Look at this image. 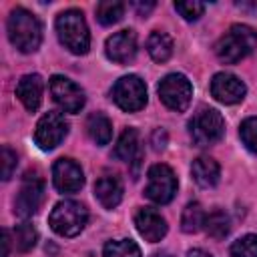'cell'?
Masks as SVG:
<instances>
[{
	"instance_id": "d6a6232c",
	"label": "cell",
	"mask_w": 257,
	"mask_h": 257,
	"mask_svg": "<svg viewBox=\"0 0 257 257\" xmlns=\"http://www.w3.org/2000/svg\"><path fill=\"white\" fill-rule=\"evenodd\" d=\"M187 257H213V255L207 253V251H203V249H191V251L187 253Z\"/></svg>"
},
{
	"instance_id": "e0dca14e",
	"label": "cell",
	"mask_w": 257,
	"mask_h": 257,
	"mask_svg": "<svg viewBox=\"0 0 257 257\" xmlns=\"http://www.w3.org/2000/svg\"><path fill=\"white\" fill-rule=\"evenodd\" d=\"M94 197L104 209H114L122 199V183L114 175H104L94 183Z\"/></svg>"
},
{
	"instance_id": "f1b7e54d",
	"label": "cell",
	"mask_w": 257,
	"mask_h": 257,
	"mask_svg": "<svg viewBox=\"0 0 257 257\" xmlns=\"http://www.w3.org/2000/svg\"><path fill=\"white\" fill-rule=\"evenodd\" d=\"M175 10L185 18V20H197L205 12V4L189 0V2H175Z\"/></svg>"
},
{
	"instance_id": "cb8c5ba5",
	"label": "cell",
	"mask_w": 257,
	"mask_h": 257,
	"mask_svg": "<svg viewBox=\"0 0 257 257\" xmlns=\"http://www.w3.org/2000/svg\"><path fill=\"white\" fill-rule=\"evenodd\" d=\"M124 14V4L118 0H104L96 4V20L102 26L116 24Z\"/></svg>"
},
{
	"instance_id": "277c9868",
	"label": "cell",
	"mask_w": 257,
	"mask_h": 257,
	"mask_svg": "<svg viewBox=\"0 0 257 257\" xmlns=\"http://www.w3.org/2000/svg\"><path fill=\"white\" fill-rule=\"evenodd\" d=\"M86 221H88V213H86L84 205H80L78 201H70V199H64V201L56 203L50 217H48V223H50L52 231L60 237L78 235L84 229Z\"/></svg>"
},
{
	"instance_id": "9c48e42d",
	"label": "cell",
	"mask_w": 257,
	"mask_h": 257,
	"mask_svg": "<svg viewBox=\"0 0 257 257\" xmlns=\"http://www.w3.org/2000/svg\"><path fill=\"white\" fill-rule=\"evenodd\" d=\"M42 199H44V181L42 177L34 171V173H26L24 175V181L20 185V191L16 195V201H14V213L18 217H32L40 205H42Z\"/></svg>"
},
{
	"instance_id": "5bb4252c",
	"label": "cell",
	"mask_w": 257,
	"mask_h": 257,
	"mask_svg": "<svg viewBox=\"0 0 257 257\" xmlns=\"http://www.w3.org/2000/svg\"><path fill=\"white\" fill-rule=\"evenodd\" d=\"M135 225H137V231L141 233V237L149 243H157L167 235L165 217L151 207L139 209V213L135 215Z\"/></svg>"
},
{
	"instance_id": "6da1fadb",
	"label": "cell",
	"mask_w": 257,
	"mask_h": 257,
	"mask_svg": "<svg viewBox=\"0 0 257 257\" xmlns=\"http://www.w3.org/2000/svg\"><path fill=\"white\" fill-rule=\"evenodd\" d=\"M8 38L20 52H34L42 42L38 18L26 8H14L8 16Z\"/></svg>"
},
{
	"instance_id": "ac0fdd59",
	"label": "cell",
	"mask_w": 257,
	"mask_h": 257,
	"mask_svg": "<svg viewBox=\"0 0 257 257\" xmlns=\"http://www.w3.org/2000/svg\"><path fill=\"white\" fill-rule=\"evenodd\" d=\"M191 175H193V181L199 187L209 189V187H215L219 183L221 169H219V163L215 159H211V157H199L191 165Z\"/></svg>"
},
{
	"instance_id": "ffe728a7",
	"label": "cell",
	"mask_w": 257,
	"mask_h": 257,
	"mask_svg": "<svg viewBox=\"0 0 257 257\" xmlns=\"http://www.w3.org/2000/svg\"><path fill=\"white\" fill-rule=\"evenodd\" d=\"M147 50L155 62H167L173 54V38L167 32L155 30L147 40Z\"/></svg>"
},
{
	"instance_id": "7a4b0ae2",
	"label": "cell",
	"mask_w": 257,
	"mask_h": 257,
	"mask_svg": "<svg viewBox=\"0 0 257 257\" xmlns=\"http://www.w3.org/2000/svg\"><path fill=\"white\" fill-rule=\"evenodd\" d=\"M257 48V32L247 24H233L217 42L215 52L219 60L235 64Z\"/></svg>"
},
{
	"instance_id": "8fae6325",
	"label": "cell",
	"mask_w": 257,
	"mask_h": 257,
	"mask_svg": "<svg viewBox=\"0 0 257 257\" xmlns=\"http://www.w3.org/2000/svg\"><path fill=\"white\" fill-rule=\"evenodd\" d=\"M50 94H52V98H54V102L62 108V110H66V112H72V114H76V112H80V108L84 106V92H82V88L76 84V82H72L70 78H66V76H60V74H56V76H52L50 78Z\"/></svg>"
},
{
	"instance_id": "8992f818",
	"label": "cell",
	"mask_w": 257,
	"mask_h": 257,
	"mask_svg": "<svg viewBox=\"0 0 257 257\" xmlns=\"http://www.w3.org/2000/svg\"><path fill=\"white\" fill-rule=\"evenodd\" d=\"M159 96H161V100L167 108L183 112L191 102L193 86H191V82L185 74L173 72V74H167L159 82Z\"/></svg>"
},
{
	"instance_id": "83f0119b",
	"label": "cell",
	"mask_w": 257,
	"mask_h": 257,
	"mask_svg": "<svg viewBox=\"0 0 257 257\" xmlns=\"http://www.w3.org/2000/svg\"><path fill=\"white\" fill-rule=\"evenodd\" d=\"M239 135H241L243 145H245L251 153H257V116L245 118V120L241 122Z\"/></svg>"
},
{
	"instance_id": "ba28073f",
	"label": "cell",
	"mask_w": 257,
	"mask_h": 257,
	"mask_svg": "<svg viewBox=\"0 0 257 257\" xmlns=\"http://www.w3.org/2000/svg\"><path fill=\"white\" fill-rule=\"evenodd\" d=\"M149 181H147V189H145V195L159 203V205H165L169 203L175 193H177V177L173 173V169L169 165H153L147 173Z\"/></svg>"
},
{
	"instance_id": "836d02e7",
	"label": "cell",
	"mask_w": 257,
	"mask_h": 257,
	"mask_svg": "<svg viewBox=\"0 0 257 257\" xmlns=\"http://www.w3.org/2000/svg\"><path fill=\"white\" fill-rule=\"evenodd\" d=\"M155 257H173V255H169V253H157Z\"/></svg>"
},
{
	"instance_id": "30bf717a",
	"label": "cell",
	"mask_w": 257,
	"mask_h": 257,
	"mask_svg": "<svg viewBox=\"0 0 257 257\" xmlns=\"http://www.w3.org/2000/svg\"><path fill=\"white\" fill-rule=\"evenodd\" d=\"M66 133H68V120L64 118V114L50 110L38 120L34 131V141L42 151H52L62 143Z\"/></svg>"
},
{
	"instance_id": "44dd1931",
	"label": "cell",
	"mask_w": 257,
	"mask_h": 257,
	"mask_svg": "<svg viewBox=\"0 0 257 257\" xmlns=\"http://www.w3.org/2000/svg\"><path fill=\"white\" fill-rule=\"evenodd\" d=\"M86 131H88V137L102 147V145H108L112 137V122L102 112H92L86 118Z\"/></svg>"
},
{
	"instance_id": "7c38bea8",
	"label": "cell",
	"mask_w": 257,
	"mask_h": 257,
	"mask_svg": "<svg viewBox=\"0 0 257 257\" xmlns=\"http://www.w3.org/2000/svg\"><path fill=\"white\" fill-rule=\"evenodd\" d=\"M52 183L60 193H76L84 185L82 169L72 159H58L52 167Z\"/></svg>"
},
{
	"instance_id": "9a60e30c",
	"label": "cell",
	"mask_w": 257,
	"mask_h": 257,
	"mask_svg": "<svg viewBox=\"0 0 257 257\" xmlns=\"http://www.w3.org/2000/svg\"><path fill=\"white\" fill-rule=\"evenodd\" d=\"M104 48H106V56L112 62L124 64L133 60L137 54V34L133 30H120L106 38Z\"/></svg>"
},
{
	"instance_id": "4316f807",
	"label": "cell",
	"mask_w": 257,
	"mask_h": 257,
	"mask_svg": "<svg viewBox=\"0 0 257 257\" xmlns=\"http://www.w3.org/2000/svg\"><path fill=\"white\" fill-rule=\"evenodd\" d=\"M231 257H257V235H245L231 245Z\"/></svg>"
},
{
	"instance_id": "52a82bcc",
	"label": "cell",
	"mask_w": 257,
	"mask_h": 257,
	"mask_svg": "<svg viewBox=\"0 0 257 257\" xmlns=\"http://www.w3.org/2000/svg\"><path fill=\"white\" fill-rule=\"evenodd\" d=\"M112 100L126 112H137L147 104V86L137 74L122 76L112 86Z\"/></svg>"
},
{
	"instance_id": "603a6c76",
	"label": "cell",
	"mask_w": 257,
	"mask_h": 257,
	"mask_svg": "<svg viewBox=\"0 0 257 257\" xmlns=\"http://www.w3.org/2000/svg\"><path fill=\"white\" fill-rule=\"evenodd\" d=\"M231 229V221L229 215L223 209H215L213 213H209L205 217V231L209 237L213 239H223Z\"/></svg>"
},
{
	"instance_id": "5b68a950",
	"label": "cell",
	"mask_w": 257,
	"mask_h": 257,
	"mask_svg": "<svg viewBox=\"0 0 257 257\" xmlns=\"http://www.w3.org/2000/svg\"><path fill=\"white\" fill-rule=\"evenodd\" d=\"M189 133L199 147L217 143L225 133V120L219 110L203 108L189 120Z\"/></svg>"
},
{
	"instance_id": "484cf974",
	"label": "cell",
	"mask_w": 257,
	"mask_h": 257,
	"mask_svg": "<svg viewBox=\"0 0 257 257\" xmlns=\"http://www.w3.org/2000/svg\"><path fill=\"white\" fill-rule=\"evenodd\" d=\"M36 239H38V233L30 223H20L14 227V243H16L18 251H22V253L30 251L36 245Z\"/></svg>"
},
{
	"instance_id": "4fadbf2b",
	"label": "cell",
	"mask_w": 257,
	"mask_h": 257,
	"mask_svg": "<svg viewBox=\"0 0 257 257\" xmlns=\"http://www.w3.org/2000/svg\"><path fill=\"white\" fill-rule=\"evenodd\" d=\"M247 92L245 82L231 72H217L211 80V94L223 104H235L243 100Z\"/></svg>"
},
{
	"instance_id": "7402d4cb",
	"label": "cell",
	"mask_w": 257,
	"mask_h": 257,
	"mask_svg": "<svg viewBox=\"0 0 257 257\" xmlns=\"http://www.w3.org/2000/svg\"><path fill=\"white\" fill-rule=\"evenodd\" d=\"M205 211L203 207L195 201V203H189L185 209H183V215H181V229L185 233H197L199 229L205 227Z\"/></svg>"
},
{
	"instance_id": "d4e9b609",
	"label": "cell",
	"mask_w": 257,
	"mask_h": 257,
	"mask_svg": "<svg viewBox=\"0 0 257 257\" xmlns=\"http://www.w3.org/2000/svg\"><path fill=\"white\" fill-rule=\"evenodd\" d=\"M102 255L104 257H141V249L131 239H116L104 245Z\"/></svg>"
},
{
	"instance_id": "2e32d148",
	"label": "cell",
	"mask_w": 257,
	"mask_h": 257,
	"mask_svg": "<svg viewBox=\"0 0 257 257\" xmlns=\"http://www.w3.org/2000/svg\"><path fill=\"white\" fill-rule=\"evenodd\" d=\"M42 90H44V82L38 74H24L16 84V96L30 112H34L40 106Z\"/></svg>"
},
{
	"instance_id": "f546056e",
	"label": "cell",
	"mask_w": 257,
	"mask_h": 257,
	"mask_svg": "<svg viewBox=\"0 0 257 257\" xmlns=\"http://www.w3.org/2000/svg\"><path fill=\"white\" fill-rule=\"evenodd\" d=\"M16 163H18L16 153H14L8 145H4V147H2V179H4V181H8V179L12 177V173H14V169H16Z\"/></svg>"
},
{
	"instance_id": "4dcf8cb0",
	"label": "cell",
	"mask_w": 257,
	"mask_h": 257,
	"mask_svg": "<svg viewBox=\"0 0 257 257\" xmlns=\"http://www.w3.org/2000/svg\"><path fill=\"white\" fill-rule=\"evenodd\" d=\"M10 255V233L6 229H2V257Z\"/></svg>"
},
{
	"instance_id": "1f68e13d",
	"label": "cell",
	"mask_w": 257,
	"mask_h": 257,
	"mask_svg": "<svg viewBox=\"0 0 257 257\" xmlns=\"http://www.w3.org/2000/svg\"><path fill=\"white\" fill-rule=\"evenodd\" d=\"M135 8L139 10V14H141V16H147V14L155 8V2H149V4H139V2H137V4H135Z\"/></svg>"
},
{
	"instance_id": "3957f363",
	"label": "cell",
	"mask_w": 257,
	"mask_h": 257,
	"mask_svg": "<svg viewBox=\"0 0 257 257\" xmlns=\"http://www.w3.org/2000/svg\"><path fill=\"white\" fill-rule=\"evenodd\" d=\"M56 32L64 48H68L72 54H86L90 46V34L84 20V14L76 8L64 10L56 18Z\"/></svg>"
},
{
	"instance_id": "d6986e66",
	"label": "cell",
	"mask_w": 257,
	"mask_h": 257,
	"mask_svg": "<svg viewBox=\"0 0 257 257\" xmlns=\"http://www.w3.org/2000/svg\"><path fill=\"white\" fill-rule=\"evenodd\" d=\"M114 155L124 163H139L141 159V139L135 128H124L116 141Z\"/></svg>"
}]
</instances>
